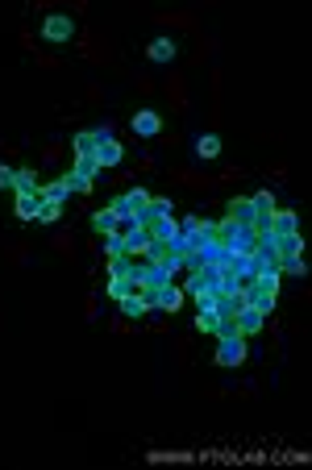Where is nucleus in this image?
Masks as SVG:
<instances>
[{
    "label": "nucleus",
    "mask_w": 312,
    "mask_h": 470,
    "mask_svg": "<svg viewBox=\"0 0 312 470\" xmlns=\"http://www.w3.org/2000/svg\"><path fill=\"white\" fill-rule=\"evenodd\" d=\"M279 271H262V275H250V287H246V304L258 308V313H271L279 304Z\"/></svg>",
    "instance_id": "1"
},
{
    "label": "nucleus",
    "mask_w": 312,
    "mask_h": 470,
    "mask_svg": "<svg viewBox=\"0 0 312 470\" xmlns=\"http://www.w3.org/2000/svg\"><path fill=\"white\" fill-rule=\"evenodd\" d=\"M108 208L117 213L121 225H138V217L150 208V191H146V188H129V191H121V196H113V200H108Z\"/></svg>",
    "instance_id": "2"
},
{
    "label": "nucleus",
    "mask_w": 312,
    "mask_h": 470,
    "mask_svg": "<svg viewBox=\"0 0 312 470\" xmlns=\"http://www.w3.org/2000/svg\"><path fill=\"white\" fill-rule=\"evenodd\" d=\"M75 17L71 13H50L46 21H42V38L46 42H55V46H62V42H75Z\"/></svg>",
    "instance_id": "3"
},
{
    "label": "nucleus",
    "mask_w": 312,
    "mask_h": 470,
    "mask_svg": "<svg viewBox=\"0 0 312 470\" xmlns=\"http://www.w3.org/2000/svg\"><path fill=\"white\" fill-rule=\"evenodd\" d=\"M146 304H150V308H158V313H167V316H175L179 308H184V287L162 283V287H155V291L146 296Z\"/></svg>",
    "instance_id": "4"
},
{
    "label": "nucleus",
    "mask_w": 312,
    "mask_h": 470,
    "mask_svg": "<svg viewBox=\"0 0 312 470\" xmlns=\"http://www.w3.org/2000/svg\"><path fill=\"white\" fill-rule=\"evenodd\" d=\"M246 337H217V367H225V371H233V367H242L246 362Z\"/></svg>",
    "instance_id": "5"
},
{
    "label": "nucleus",
    "mask_w": 312,
    "mask_h": 470,
    "mask_svg": "<svg viewBox=\"0 0 312 470\" xmlns=\"http://www.w3.org/2000/svg\"><path fill=\"white\" fill-rule=\"evenodd\" d=\"M75 50H79L88 63H108V59H113L108 42H104V38H96V33H75Z\"/></svg>",
    "instance_id": "6"
},
{
    "label": "nucleus",
    "mask_w": 312,
    "mask_h": 470,
    "mask_svg": "<svg viewBox=\"0 0 312 470\" xmlns=\"http://www.w3.org/2000/svg\"><path fill=\"white\" fill-rule=\"evenodd\" d=\"M108 138H113V129H108V125L79 129V133L71 138V150H75V158H79V155H96V150H100V142H108Z\"/></svg>",
    "instance_id": "7"
},
{
    "label": "nucleus",
    "mask_w": 312,
    "mask_h": 470,
    "mask_svg": "<svg viewBox=\"0 0 312 470\" xmlns=\"http://www.w3.org/2000/svg\"><path fill=\"white\" fill-rule=\"evenodd\" d=\"M291 233H300V217L291 208H275L271 225H267V237H291Z\"/></svg>",
    "instance_id": "8"
},
{
    "label": "nucleus",
    "mask_w": 312,
    "mask_h": 470,
    "mask_svg": "<svg viewBox=\"0 0 312 470\" xmlns=\"http://www.w3.org/2000/svg\"><path fill=\"white\" fill-rule=\"evenodd\" d=\"M233 325H238V333H242V337H254V333H262V329H267V313H258V308L242 304L238 316H233Z\"/></svg>",
    "instance_id": "9"
},
{
    "label": "nucleus",
    "mask_w": 312,
    "mask_h": 470,
    "mask_svg": "<svg viewBox=\"0 0 312 470\" xmlns=\"http://www.w3.org/2000/svg\"><path fill=\"white\" fill-rule=\"evenodd\" d=\"M129 125L138 138H162V117H158L155 108H142V113H133L129 117Z\"/></svg>",
    "instance_id": "10"
},
{
    "label": "nucleus",
    "mask_w": 312,
    "mask_h": 470,
    "mask_svg": "<svg viewBox=\"0 0 312 470\" xmlns=\"http://www.w3.org/2000/svg\"><path fill=\"white\" fill-rule=\"evenodd\" d=\"M13 196H17V208H13L17 220H38V208H42V184H38L33 191H13Z\"/></svg>",
    "instance_id": "11"
},
{
    "label": "nucleus",
    "mask_w": 312,
    "mask_h": 470,
    "mask_svg": "<svg viewBox=\"0 0 312 470\" xmlns=\"http://www.w3.org/2000/svg\"><path fill=\"white\" fill-rule=\"evenodd\" d=\"M171 179H175V184H184V188H191V191L217 188V175H200V171H187V167H175V171H171Z\"/></svg>",
    "instance_id": "12"
},
{
    "label": "nucleus",
    "mask_w": 312,
    "mask_h": 470,
    "mask_svg": "<svg viewBox=\"0 0 312 470\" xmlns=\"http://www.w3.org/2000/svg\"><path fill=\"white\" fill-rule=\"evenodd\" d=\"M67 196H75V188H71V171H62V175H55V179L42 184V200H59V204H67Z\"/></svg>",
    "instance_id": "13"
},
{
    "label": "nucleus",
    "mask_w": 312,
    "mask_h": 470,
    "mask_svg": "<svg viewBox=\"0 0 312 470\" xmlns=\"http://www.w3.org/2000/svg\"><path fill=\"white\" fill-rule=\"evenodd\" d=\"M125 158V146L117 138H108V142H100V150H96V162H100V171H113V167H121Z\"/></svg>",
    "instance_id": "14"
},
{
    "label": "nucleus",
    "mask_w": 312,
    "mask_h": 470,
    "mask_svg": "<svg viewBox=\"0 0 312 470\" xmlns=\"http://www.w3.org/2000/svg\"><path fill=\"white\" fill-rule=\"evenodd\" d=\"M225 220H233V225H250L254 217V208H250V196H233V200H225Z\"/></svg>",
    "instance_id": "15"
},
{
    "label": "nucleus",
    "mask_w": 312,
    "mask_h": 470,
    "mask_svg": "<svg viewBox=\"0 0 312 470\" xmlns=\"http://www.w3.org/2000/svg\"><path fill=\"white\" fill-rule=\"evenodd\" d=\"M162 88H167V100H171V108H175V113H184V108H187V88H184V75H175V71H171Z\"/></svg>",
    "instance_id": "16"
},
{
    "label": "nucleus",
    "mask_w": 312,
    "mask_h": 470,
    "mask_svg": "<svg viewBox=\"0 0 312 470\" xmlns=\"http://www.w3.org/2000/svg\"><path fill=\"white\" fill-rule=\"evenodd\" d=\"M92 229H96V237H108V233H117V229H121V220H117V213L104 204V208H96V213H92Z\"/></svg>",
    "instance_id": "17"
},
{
    "label": "nucleus",
    "mask_w": 312,
    "mask_h": 470,
    "mask_svg": "<svg viewBox=\"0 0 312 470\" xmlns=\"http://www.w3.org/2000/svg\"><path fill=\"white\" fill-rule=\"evenodd\" d=\"M71 175H75V179H84V184H96V175H100L96 155H79V158H75V167H71Z\"/></svg>",
    "instance_id": "18"
},
{
    "label": "nucleus",
    "mask_w": 312,
    "mask_h": 470,
    "mask_svg": "<svg viewBox=\"0 0 312 470\" xmlns=\"http://www.w3.org/2000/svg\"><path fill=\"white\" fill-rule=\"evenodd\" d=\"M175 50H179V46H175V38H155V42L146 46V55H150L155 63H171V59H175Z\"/></svg>",
    "instance_id": "19"
},
{
    "label": "nucleus",
    "mask_w": 312,
    "mask_h": 470,
    "mask_svg": "<svg viewBox=\"0 0 312 470\" xmlns=\"http://www.w3.org/2000/svg\"><path fill=\"white\" fill-rule=\"evenodd\" d=\"M117 308H121V316H129V320H142V316L150 313V304H146V296H125L121 304H117Z\"/></svg>",
    "instance_id": "20"
},
{
    "label": "nucleus",
    "mask_w": 312,
    "mask_h": 470,
    "mask_svg": "<svg viewBox=\"0 0 312 470\" xmlns=\"http://www.w3.org/2000/svg\"><path fill=\"white\" fill-rule=\"evenodd\" d=\"M38 184H42V179H38L33 167H13V191H33Z\"/></svg>",
    "instance_id": "21"
},
{
    "label": "nucleus",
    "mask_w": 312,
    "mask_h": 470,
    "mask_svg": "<svg viewBox=\"0 0 312 470\" xmlns=\"http://www.w3.org/2000/svg\"><path fill=\"white\" fill-rule=\"evenodd\" d=\"M104 267H108V275H133V267H138V258H133V254H108V262H104Z\"/></svg>",
    "instance_id": "22"
},
{
    "label": "nucleus",
    "mask_w": 312,
    "mask_h": 470,
    "mask_svg": "<svg viewBox=\"0 0 312 470\" xmlns=\"http://www.w3.org/2000/svg\"><path fill=\"white\" fill-rule=\"evenodd\" d=\"M196 333H204V337H217V333H221V316L213 313V308L196 313Z\"/></svg>",
    "instance_id": "23"
},
{
    "label": "nucleus",
    "mask_w": 312,
    "mask_h": 470,
    "mask_svg": "<svg viewBox=\"0 0 312 470\" xmlns=\"http://www.w3.org/2000/svg\"><path fill=\"white\" fill-rule=\"evenodd\" d=\"M221 155V138L217 133H200L196 138V158H217Z\"/></svg>",
    "instance_id": "24"
},
{
    "label": "nucleus",
    "mask_w": 312,
    "mask_h": 470,
    "mask_svg": "<svg viewBox=\"0 0 312 470\" xmlns=\"http://www.w3.org/2000/svg\"><path fill=\"white\" fill-rule=\"evenodd\" d=\"M146 213H155V217H175V200L171 196H150V208Z\"/></svg>",
    "instance_id": "25"
},
{
    "label": "nucleus",
    "mask_w": 312,
    "mask_h": 470,
    "mask_svg": "<svg viewBox=\"0 0 312 470\" xmlns=\"http://www.w3.org/2000/svg\"><path fill=\"white\" fill-rule=\"evenodd\" d=\"M59 217H62V204H59V200H42V208H38V220H42V225H55Z\"/></svg>",
    "instance_id": "26"
},
{
    "label": "nucleus",
    "mask_w": 312,
    "mask_h": 470,
    "mask_svg": "<svg viewBox=\"0 0 312 470\" xmlns=\"http://www.w3.org/2000/svg\"><path fill=\"white\" fill-rule=\"evenodd\" d=\"M279 275H296V279H304V275H308L304 254H300V258H287V262H279Z\"/></svg>",
    "instance_id": "27"
},
{
    "label": "nucleus",
    "mask_w": 312,
    "mask_h": 470,
    "mask_svg": "<svg viewBox=\"0 0 312 470\" xmlns=\"http://www.w3.org/2000/svg\"><path fill=\"white\" fill-rule=\"evenodd\" d=\"M158 21H162V26H179V30H196V17H191V13H162Z\"/></svg>",
    "instance_id": "28"
},
{
    "label": "nucleus",
    "mask_w": 312,
    "mask_h": 470,
    "mask_svg": "<svg viewBox=\"0 0 312 470\" xmlns=\"http://www.w3.org/2000/svg\"><path fill=\"white\" fill-rule=\"evenodd\" d=\"M62 146H67V142H50V146L42 150V162H46V167H55V162L62 158Z\"/></svg>",
    "instance_id": "29"
},
{
    "label": "nucleus",
    "mask_w": 312,
    "mask_h": 470,
    "mask_svg": "<svg viewBox=\"0 0 312 470\" xmlns=\"http://www.w3.org/2000/svg\"><path fill=\"white\" fill-rule=\"evenodd\" d=\"M50 246H55L59 254H75V242H71V233H55V237H50Z\"/></svg>",
    "instance_id": "30"
},
{
    "label": "nucleus",
    "mask_w": 312,
    "mask_h": 470,
    "mask_svg": "<svg viewBox=\"0 0 312 470\" xmlns=\"http://www.w3.org/2000/svg\"><path fill=\"white\" fill-rule=\"evenodd\" d=\"M100 242H104V254H121V250H125L121 233H108V237H100Z\"/></svg>",
    "instance_id": "31"
},
{
    "label": "nucleus",
    "mask_w": 312,
    "mask_h": 470,
    "mask_svg": "<svg viewBox=\"0 0 312 470\" xmlns=\"http://www.w3.org/2000/svg\"><path fill=\"white\" fill-rule=\"evenodd\" d=\"M96 304H100V300H96V291H88V308H84V320H88V325H96V320H100Z\"/></svg>",
    "instance_id": "32"
},
{
    "label": "nucleus",
    "mask_w": 312,
    "mask_h": 470,
    "mask_svg": "<svg viewBox=\"0 0 312 470\" xmlns=\"http://www.w3.org/2000/svg\"><path fill=\"white\" fill-rule=\"evenodd\" d=\"M108 329H113V333H129V329H133V320H129V316H113V320H108Z\"/></svg>",
    "instance_id": "33"
},
{
    "label": "nucleus",
    "mask_w": 312,
    "mask_h": 470,
    "mask_svg": "<svg viewBox=\"0 0 312 470\" xmlns=\"http://www.w3.org/2000/svg\"><path fill=\"white\" fill-rule=\"evenodd\" d=\"M13 191V167H9V162H0V191Z\"/></svg>",
    "instance_id": "34"
},
{
    "label": "nucleus",
    "mask_w": 312,
    "mask_h": 470,
    "mask_svg": "<svg viewBox=\"0 0 312 470\" xmlns=\"http://www.w3.org/2000/svg\"><path fill=\"white\" fill-rule=\"evenodd\" d=\"M33 63L46 67V71H55V67H59V59H55V55H42V50H38V55H33Z\"/></svg>",
    "instance_id": "35"
},
{
    "label": "nucleus",
    "mask_w": 312,
    "mask_h": 470,
    "mask_svg": "<svg viewBox=\"0 0 312 470\" xmlns=\"http://www.w3.org/2000/svg\"><path fill=\"white\" fill-rule=\"evenodd\" d=\"M9 258H13V262H26V258H30V250H26V246H17V250H9Z\"/></svg>",
    "instance_id": "36"
},
{
    "label": "nucleus",
    "mask_w": 312,
    "mask_h": 470,
    "mask_svg": "<svg viewBox=\"0 0 312 470\" xmlns=\"http://www.w3.org/2000/svg\"><path fill=\"white\" fill-rule=\"evenodd\" d=\"M21 46H26V50H33V55H38V46H33V33H30V30H21Z\"/></svg>",
    "instance_id": "37"
}]
</instances>
